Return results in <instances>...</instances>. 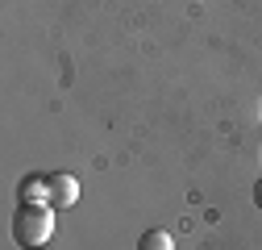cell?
I'll use <instances>...</instances> for the list:
<instances>
[{
    "instance_id": "obj_1",
    "label": "cell",
    "mask_w": 262,
    "mask_h": 250,
    "mask_svg": "<svg viewBox=\"0 0 262 250\" xmlns=\"http://www.w3.org/2000/svg\"><path fill=\"white\" fill-rule=\"evenodd\" d=\"M13 238L25 250L46 246L54 238V213H50V204H21L17 217H13Z\"/></svg>"
},
{
    "instance_id": "obj_2",
    "label": "cell",
    "mask_w": 262,
    "mask_h": 250,
    "mask_svg": "<svg viewBox=\"0 0 262 250\" xmlns=\"http://www.w3.org/2000/svg\"><path fill=\"white\" fill-rule=\"evenodd\" d=\"M75 200H79V179L67 171L50 175V209H75Z\"/></svg>"
},
{
    "instance_id": "obj_3",
    "label": "cell",
    "mask_w": 262,
    "mask_h": 250,
    "mask_svg": "<svg viewBox=\"0 0 262 250\" xmlns=\"http://www.w3.org/2000/svg\"><path fill=\"white\" fill-rule=\"evenodd\" d=\"M17 192L21 204H50V175H25Z\"/></svg>"
},
{
    "instance_id": "obj_4",
    "label": "cell",
    "mask_w": 262,
    "mask_h": 250,
    "mask_svg": "<svg viewBox=\"0 0 262 250\" xmlns=\"http://www.w3.org/2000/svg\"><path fill=\"white\" fill-rule=\"evenodd\" d=\"M138 250H175V238L167 230H146L142 242H138Z\"/></svg>"
},
{
    "instance_id": "obj_5",
    "label": "cell",
    "mask_w": 262,
    "mask_h": 250,
    "mask_svg": "<svg viewBox=\"0 0 262 250\" xmlns=\"http://www.w3.org/2000/svg\"><path fill=\"white\" fill-rule=\"evenodd\" d=\"M254 204L262 209V179H258V187H254Z\"/></svg>"
},
{
    "instance_id": "obj_6",
    "label": "cell",
    "mask_w": 262,
    "mask_h": 250,
    "mask_svg": "<svg viewBox=\"0 0 262 250\" xmlns=\"http://www.w3.org/2000/svg\"><path fill=\"white\" fill-rule=\"evenodd\" d=\"M258 113H262V105H258Z\"/></svg>"
}]
</instances>
